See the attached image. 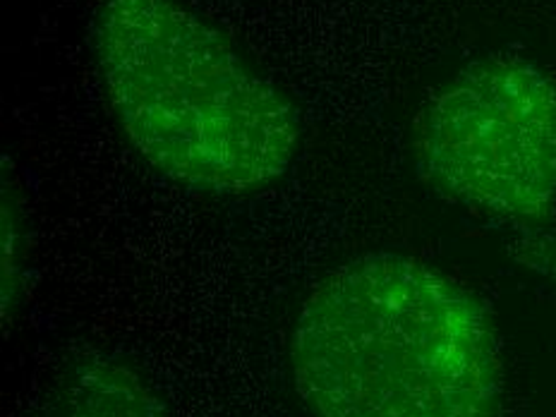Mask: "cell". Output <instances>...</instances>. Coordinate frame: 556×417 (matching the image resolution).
<instances>
[{
	"label": "cell",
	"mask_w": 556,
	"mask_h": 417,
	"mask_svg": "<svg viewBox=\"0 0 556 417\" xmlns=\"http://www.w3.org/2000/svg\"><path fill=\"white\" fill-rule=\"evenodd\" d=\"M293 381L312 417H500L504 365L482 303L408 254L324 276L300 309Z\"/></svg>",
	"instance_id": "obj_1"
},
{
	"label": "cell",
	"mask_w": 556,
	"mask_h": 417,
	"mask_svg": "<svg viewBox=\"0 0 556 417\" xmlns=\"http://www.w3.org/2000/svg\"><path fill=\"white\" fill-rule=\"evenodd\" d=\"M109 106L127 142L168 180L250 194L291 168L293 103L180 0H101L91 27Z\"/></svg>",
	"instance_id": "obj_2"
},
{
	"label": "cell",
	"mask_w": 556,
	"mask_h": 417,
	"mask_svg": "<svg viewBox=\"0 0 556 417\" xmlns=\"http://www.w3.org/2000/svg\"><path fill=\"white\" fill-rule=\"evenodd\" d=\"M415 152L446 200L526 228L547 222L556 208V79L520 58H480L427 103Z\"/></svg>",
	"instance_id": "obj_3"
},
{
	"label": "cell",
	"mask_w": 556,
	"mask_h": 417,
	"mask_svg": "<svg viewBox=\"0 0 556 417\" xmlns=\"http://www.w3.org/2000/svg\"><path fill=\"white\" fill-rule=\"evenodd\" d=\"M37 417H166V410L135 369L97 353L63 367Z\"/></svg>",
	"instance_id": "obj_4"
},
{
	"label": "cell",
	"mask_w": 556,
	"mask_h": 417,
	"mask_svg": "<svg viewBox=\"0 0 556 417\" xmlns=\"http://www.w3.org/2000/svg\"><path fill=\"white\" fill-rule=\"evenodd\" d=\"M25 222L15 182L3 173V321L5 327L15 317L22 293V274H25Z\"/></svg>",
	"instance_id": "obj_5"
},
{
	"label": "cell",
	"mask_w": 556,
	"mask_h": 417,
	"mask_svg": "<svg viewBox=\"0 0 556 417\" xmlns=\"http://www.w3.org/2000/svg\"><path fill=\"white\" fill-rule=\"evenodd\" d=\"M514 260L556 283V236H526L514 242Z\"/></svg>",
	"instance_id": "obj_6"
}]
</instances>
